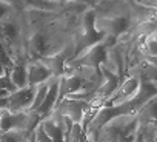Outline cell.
I'll list each match as a JSON object with an SVG mask.
<instances>
[{"label": "cell", "instance_id": "7402d4cb", "mask_svg": "<svg viewBox=\"0 0 157 142\" xmlns=\"http://www.w3.org/2000/svg\"><path fill=\"white\" fill-rule=\"evenodd\" d=\"M85 142H90V140H88V139H86V140H85Z\"/></svg>", "mask_w": 157, "mask_h": 142}, {"label": "cell", "instance_id": "30bf717a", "mask_svg": "<svg viewBox=\"0 0 157 142\" xmlns=\"http://www.w3.org/2000/svg\"><path fill=\"white\" fill-rule=\"evenodd\" d=\"M8 76H10L11 82L14 84V87L17 90L28 87V82H26V65L25 63H14V66L11 68Z\"/></svg>", "mask_w": 157, "mask_h": 142}, {"label": "cell", "instance_id": "5b68a950", "mask_svg": "<svg viewBox=\"0 0 157 142\" xmlns=\"http://www.w3.org/2000/svg\"><path fill=\"white\" fill-rule=\"evenodd\" d=\"M49 77H52L49 69L40 60H31L26 65V82L29 87H37L40 84H45Z\"/></svg>", "mask_w": 157, "mask_h": 142}, {"label": "cell", "instance_id": "4fadbf2b", "mask_svg": "<svg viewBox=\"0 0 157 142\" xmlns=\"http://www.w3.org/2000/svg\"><path fill=\"white\" fill-rule=\"evenodd\" d=\"M46 91H48V84H46V82L36 87L34 101H33V104H31V107H29L28 111H37V110H39V107L42 105V102H43V99H45V96H46Z\"/></svg>", "mask_w": 157, "mask_h": 142}, {"label": "cell", "instance_id": "52a82bcc", "mask_svg": "<svg viewBox=\"0 0 157 142\" xmlns=\"http://www.w3.org/2000/svg\"><path fill=\"white\" fill-rule=\"evenodd\" d=\"M28 48H29V56L33 57V60H37L40 57L49 56V42L40 33H36L29 39V46Z\"/></svg>", "mask_w": 157, "mask_h": 142}, {"label": "cell", "instance_id": "277c9868", "mask_svg": "<svg viewBox=\"0 0 157 142\" xmlns=\"http://www.w3.org/2000/svg\"><path fill=\"white\" fill-rule=\"evenodd\" d=\"M60 79V77H59ZM59 79L57 77H49L46 81L48 84V91H46V96L42 102V105L39 107V110L36 111L40 119H45L49 116V113L52 111V108L56 107L57 104V96H59Z\"/></svg>", "mask_w": 157, "mask_h": 142}, {"label": "cell", "instance_id": "ac0fdd59", "mask_svg": "<svg viewBox=\"0 0 157 142\" xmlns=\"http://www.w3.org/2000/svg\"><path fill=\"white\" fill-rule=\"evenodd\" d=\"M146 46H148V53H149V56L155 57L157 48H155V39H154V36H149V37H148V40H146Z\"/></svg>", "mask_w": 157, "mask_h": 142}, {"label": "cell", "instance_id": "cb8c5ba5", "mask_svg": "<svg viewBox=\"0 0 157 142\" xmlns=\"http://www.w3.org/2000/svg\"><path fill=\"white\" fill-rule=\"evenodd\" d=\"M120 142H123V140H120Z\"/></svg>", "mask_w": 157, "mask_h": 142}, {"label": "cell", "instance_id": "7a4b0ae2", "mask_svg": "<svg viewBox=\"0 0 157 142\" xmlns=\"http://www.w3.org/2000/svg\"><path fill=\"white\" fill-rule=\"evenodd\" d=\"M36 87H25L20 90H16L8 96V107L6 110L10 113H26L34 101Z\"/></svg>", "mask_w": 157, "mask_h": 142}, {"label": "cell", "instance_id": "9c48e42d", "mask_svg": "<svg viewBox=\"0 0 157 142\" xmlns=\"http://www.w3.org/2000/svg\"><path fill=\"white\" fill-rule=\"evenodd\" d=\"M19 36V25L14 23L13 20H0V43H11L17 39Z\"/></svg>", "mask_w": 157, "mask_h": 142}, {"label": "cell", "instance_id": "6da1fadb", "mask_svg": "<svg viewBox=\"0 0 157 142\" xmlns=\"http://www.w3.org/2000/svg\"><path fill=\"white\" fill-rule=\"evenodd\" d=\"M108 56V49L102 45V43H96L93 46H90L85 54H82L80 59H72L69 60V66L71 68H77V66H90V68H100V65L106 60Z\"/></svg>", "mask_w": 157, "mask_h": 142}, {"label": "cell", "instance_id": "ffe728a7", "mask_svg": "<svg viewBox=\"0 0 157 142\" xmlns=\"http://www.w3.org/2000/svg\"><path fill=\"white\" fill-rule=\"evenodd\" d=\"M6 74V69L2 66V65H0V77H2V76H5Z\"/></svg>", "mask_w": 157, "mask_h": 142}, {"label": "cell", "instance_id": "d6986e66", "mask_svg": "<svg viewBox=\"0 0 157 142\" xmlns=\"http://www.w3.org/2000/svg\"><path fill=\"white\" fill-rule=\"evenodd\" d=\"M8 10H10V8H8L6 3H0V20L5 17V14L8 13Z\"/></svg>", "mask_w": 157, "mask_h": 142}, {"label": "cell", "instance_id": "e0dca14e", "mask_svg": "<svg viewBox=\"0 0 157 142\" xmlns=\"http://www.w3.org/2000/svg\"><path fill=\"white\" fill-rule=\"evenodd\" d=\"M0 90H5V91H8L10 94H11V93H14V91L17 90V88L14 87V84L11 82V79H10L8 73H6L5 76L0 77Z\"/></svg>", "mask_w": 157, "mask_h": 142}, {"label": "cell", "instance_id": "44dd1931", "mask_svg": "<svg viewBox=\"0 0 157 142\" xmlns=\"http://www.w3.org/2000/svg\"><path fill=\"white\" fill-rule=\"evenodd\" d=\"M75 2H85V3H94V0H75Z\"/></svg>", "mask_w": 157, "mask_h": 142}, {"label": "cell", "instance_id": "ba28073f", "mask_svg": "<svg viewBox=\"0 0 157 142\" xmlns=\"http://www.w3.org/2000/svg\"><path fill=\"white\" fill-rule=\"evenodd\" d=\"M40 60L48 69L52 77H62L65 74V60L60 54H49V56H45V57H40L37 59Z\"/></svg>", "mask_w": 157, "mask_h": 142}, {"label": "cell", "instance_id": "8fae6325", "mask_svg": "<svg viewBox=\"0 0 157 142\" xmlns=\"http://www.w3.org/2000/svg\"><path fill=\"white\" fill-rule=\"evenodd\" d=\"M106 23L109 25L108 30H109V34L114 39L122 36V34H125L128 31V28H129V19L128 17H116V19L108 20Z\"/></svg>", "mask_w": 157, "mask_h": 142}, {"label": "cell", "instance_id": "3957f363", "mask_svg": "<svg viewBox=\"0 0 157 142\" xmlns=\"http://www.w3.org/2000/svg\"><path fill=\"white\" fill-rule=\"evenodd\" d=\"M90 108V104L85 101H74V99H68L65 97L62 102H59L52 110H57V113L60 116L68 117L72 124H80L83 113Z\"/></svg>", "mask_w": 157, "mask_h": 142}, {"label": "cell", "instance_id": "603a6c76", "mask_svg": "<svg viewBox=\"0 0 157 142\" xmlns=\"http://www.w3.org/2000/svg\"><path fill=\"white\" fill-rule=\"evenodd\" d=\"M0 134H2V131H0Z\"/></svg>", "mask_w": 157, "mask_h": 142}, {"label": "cell", "instance_id": "2e32d148", "mask_svg": "<svg viewBox=\"0 0 157 142\" xmlns=\"http://www.w3.org/2000/svg\"><path fill=\"white\" fill-rule=\"evenodd\" d=\"M33 134H34V140H36V142H51V139H49V137H48V134L45 133V130H43L42 124H39V125L34 128Z\"/></svg>", "mask_w": 157, "mask_h": 142}, {"label": "cell", "instance_id": "5bb4252c", "mask_svg": "<svg viewBox=\"0 0 157 142\" xmlns=\"http://www.w3.org/2000/svg\"><path fill=\"white\" fill-rule=\"evenodd\" d=\"M3 2L8 5H33V6H37V8H46V10H52V3H46L43 0H3Z\"/></svg>", "mask_w": 157, "mask_h": 142}, {"label": "cell", "instance_id": "7c38bea8", "mask_svg": "<svg viewBox=\"0 0 157 142\" xmlns=\"http://www.w3.org/2000/svg\"><path fill=\"white\" fill-rule=\"evenodd\" d=\"M29 134L23 130H10L0 134V142H28Z\"/></svg>", "mask_w": 157, "mask_h": 142}, {"label": "cell", "instance_id": "9a60e30c", "mask_svg": "<svg viewBox=\"0 0 157 142\" xmlns=\"http://www.w3.org/2000/svg\"><path fill=\"white\" fill-rule=\"evenodd\" d=\"M14 63H16V62L11 59V56H10L8 51L5 49V45L0 43V65L6 69V73H10L11 68L14 66Z\"/></svg>", "mask_w": 157, "mask_h": 142}, {"label": "cell", "instance_id": "8992f818", "mask_svg": "<svg viewBox=\"0 0 157 142\" xmlns=\"http://www.w3.org/2000/svg\"><path fill=\"white\" fill-rule=\"evenodd\" d=\"M26 113H10L8 110L0 111V131L5 133L10 130H23Z\"/></svg>", "mask_w": 157, "mask_h": 142}]
</instances>
